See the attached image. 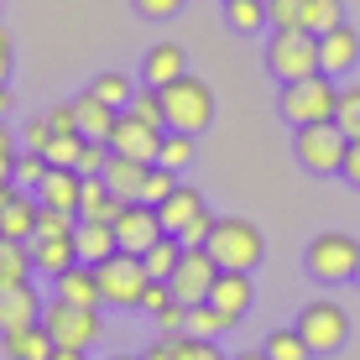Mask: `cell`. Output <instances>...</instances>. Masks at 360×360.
I'll list each match as a JSON object with an SVG mask.
<instances>
[{
  "mask_svg": "<svg viewBox=\"0 0 360 360\" xmlns=\"http://www.w3.org/2000/svg\"><path fill=\"white\" fill-rule=\"evenodd\" d=\"M37 214H42V198H37L32 188H21L6 209H0V235H6V240H32L37 235Z\"/></svg>",
  "mask_w": 360,
  "mask_h": 360,
  "instance_id": "21",
  "label": "cell"
},
{
  "mask_svg": "<svg viewBox=\"0 0 360 360\" xmlns=\"http://www.w3.org/2000/svg\"><path fill=\"white\" fill-rule=\"evenodd\" d=\"M303 27L319 32V37L345 27V0H303Z\"/></svg>",
  "mask_w": 360,
  "mask_h": 360,
  "instance_id": "31",
  "label": "cell"
},
{
  "mask_svg": "<svg viewBox=\"0 0 360 360\" xmlns=\"http://www.w3.org/2000/svg\"><path fill=\"white\" fill-rule=\"evenodd\" d=\"M193 157H198V136L193 131H162V152H157L162 167L183 172V167H193Z\"/></svg>",
  "mask_w": 360,
  "mask_h": 360,
  "instance_id": "28",
  "label": "cell"
},
{
  "mask_svg": "<svg viewBox=\"0 0 360 360\" xmlns=\"http://www.w3.org/2000/svg\"><path fill=\"white\" fill-rule=\"evenodd\" d=\"M292 152L314 178L345 172V152H350V136L340 131V120H319V126H292Z\"/></svg>",
  "mask_w": 360,
  "mask_h": 360,
  "instance_id": "3",
  "label": "cell"
},
{
  "mask_svg": "<svg viewBox=\"0 0 360 360\" xmlns=\"http://www.w3.org/2000/svg\"><path fill=\"white\" fill-rule=\"evenodd\" d=\"M172 345H178V360H230L219 355V345L209 334H172Z\"/></svg>",
  "mask_w": 360,
  "mask_h": 360,
  "instance_id": "38",
  "label": "cell"
},
{
  "mask_svg": "<svg viewBox=\"0 0 360 360\" xmlns=\"http://www.w3.org/2000/svg\"><path fill=\"white\" fill-rule=\"evenodd\" d=\"M16 178V152H0V183Z\"/></svg>",
  "mask_w": 360,
  "mask_h": 360,
  "instance_id": "52",
  "label": "cell"
},
{
  "mask_svg": "<svg viewBox=\"0 0 360 360\" xmlns=\"http://www.w3.org/2000/svg\"><path fill=\"white\" fill-rule=\"evenodd\" d=\"M16 193H21V183H16V178H6V183H0V209H6Z\"/></svg>",
  "mask_w": 360,
  "mask_h": 360,
  "instance_id": "53",
  "label": "cell"
},
{
  "mask_svg": "<svg viewBox=\"0 0 360 360\" xmlns=\"http://www.w3.org/2000/svg\"><path fill=\"white\" fill-rule=\"evenodd\" d=\"M178 262H183V240L178 235H162V240L152 245V251L141 256V266H146V277H172V271H178Z\"/></svg>",
  "mask_w": 360,
  "mask_h": 360,
  "instance_id": "29",
  "label": "cell"
},
{
  "mask_svg": "<svg viewBox=\"0 0 360 360\" xmlns=\"http://www.w3.org/2000/svg\"><path fill=\"white\" fill-rule=\"evenodd\" d=\"M162 214H157V204H141V198H131L126 209L115 214V240H120V251H131V256H146L157 240H162Z\"/></svg>",
  "mask_w": 360,
  "mask_h": 360,
  "instance_id": "12",
  "label": "cell"
},
{
  "mask_svg": "<svg viewBox=\"0 0 360 360\" xmlns=\"http://www.w3.org/2000/svg\"><path fill=\"white\" fill-rule=\"evenodd\" d=\"M219 266L214 256H209V245H183V262H178V271L167 277V288H172V297L178 303H204L209 297V288H214V277H219Z\"/></svg>",
  "mask_w": 360,
  "mask_h": 360,
  "instance_id": "11",
  "label": "cell"
},
{
  "mask_svg": "<svg viewBox=\"0 0 360 360\" xmlns=\"http://www.w3.org/2000/svg\"><path fill=\"white\" fill-rule=\"evenodd\" d=\"M131 115H141V120H152V126H162L167 131V110H162V89H152V84H141V89L131 94Z\"/></svg>",
  "mask_w": 360,
  "mask_h": 360,
  "instance_id": "34",
  "label": "cell"
},
{
  "mask_svg": "<svg viewBox=\"0 0 360 360\" xmlns=\"http://www.w3.org/2000/svg\"><path fill=\"white\" fill-rule=\"evenodd\" d=\"M355 262H360V245H355V235H345V230L314 235V240H308V251H303V266L314 271L319 282H345V277H355Z\"/></svg>",
  "mask_w": 360,
  "mask_h": 360,
  "instance_id": "7",
  "label": "cell"
},
{
  "mask_svg": "<svg viewBox=\"0 0 360 360\" xmlns=\"http://www.w3.org/2000/svg\"><path fill=\"white\" fill-rule=\"evenodd\" d=\"M319 53H324V73H329V79L350 73V68H355V58H360V37H355V27L345 21V27L324 32V37H319Z\"/></svg>",
  "mask_w": 360,
  "mask_h": 360,
  "instance_id": "20",
  "label": "cell"
},
{
  "mask_svg": "<svg viewBox=\"0 0 360 360\" xmlns=\"http://www.w3.org/2000/svg\"><path fill=\"white\" fill-rule=\"evenodd\" d=\"M277 110H282L288 126H319V120H334V110H340V84H334L329 73L292 79V84H282Z\"/></svg>",
  "mask_w": 360,
  "mask_h": 360,
  "instance_id": "2",
  "label": "cell"
},
{
  "mask_svg": "<svg viewBox=\"0 0 360 360\" xmlns=\"http://www.w3.org/2000/svg\"><path fill=\"white\" fill-rule=\"evenodd\" d=\"M183 73H188V47H178V42L146 47V58H141V84H152V89H167V84L183 79Z\"/></svg>",
  "mask_w": 360,
  "mask_h": 360,
  "instance_id": "16",
  "label": "cell"
},
{
  "mask_svg": "<svg viewBox=\"0 0 360 360\" xmlns=\"http://www.w3.org/2000/svg\"><path fill=\"white\" fill-rule=\"evenodd\" d=\"M73 105H79V131H84V136H94V141H110V131H115L120 110L110 105V99H99L94 89H84L79 99H73Z\"/></svg>",
  "mask_w": 360,
  "mask_h": 360,
  "instance_id": "23",
  "label": "cell"
},
{
  "mask_svg": "<svg viewBox=\"0 0 360 360\" xmlns=\"http://www.w3.org/2000/svg\"><path fill=\"white\" fill-rule=\"evenodd\" d=\"M334 120H340V131L360 141V84H345L340 89V110H334Z\"/></svg>",
  "mask_w": 360,
  "mask_h": 360,
  "instance_id": "37",
  "label": "cell"
},
{
  "mask_svg": "<svg viewBox=\"0 0 360 360\" xmlns=\"http://www.w3.org/2000/svg\"><path fill=\"white\" fill-rule=\"evenodd\" d=\"M141 360H178V345H172V334H162L157 345H146V355Z\"/></svg>",
  "mask_w": 360,
  "mask_h": 360,
  "instance_id": "48",
  "label": "cell"
},
{
  "mask_svg": "<svg viewBox=\"0 0 360 360\" xmlns=\"http://www.w3.org/2000/svg\"><path fill=\"white\" fill-rule=\"evenodd\" d=\"M345 178L360 188V141H350V152H345Z\"/></svg>",
  "mask_w": 360,
  "mask_h": 360,
  "instance_id": "49",
  "label": "cell"
},
{
  "mask_svg": "<svg viewBox=\"0 0 360 360\" xmlns=\"http://www.w3.org/2000/svg\"><path fill=\"white\" fill-rule=\"evenodd\" d=\"M42 324L47 334H53L58 345H79V350H89V345L99 340V308H79V303H68V297H47V308H42Z\"/></svg>",
  "mask_w": 360,
  "mask_h": 360,
  "instance_id": "10",
  "label": "cell"
},
{
  "mask_svg": "<svg viewBox=\"0 0 360 360\" xmlns=\"http://www.w3.org/2000/svg\"><path fill=\"white\" fill-rule=\"evenodd\" d=\"M6 73H11V32L0 27V84H6Z\"/></svg>",
  "mask_w": 360,
  "mask_h": 360,
  "instance_id": "50",
  "label": "cell"
},
{
  "mask_svg": "<svg viewBox=\"0 0 360 360\" xmlns=\"http://www.w3.org/2000/svg\"><path fill=\"white\" fill-rule=\"evenodd\" d=\"M53 360H84V350H79V345H58Z\"/></svg>",
  "mask_w": 360,
  "mask_h": 360,
  "instance_id": "54",
  "label": "cell"
},
{
  "mask_svg": "<svg viewBox=\"0 0 360 360\" xmlns=\"http://www.w3.org/2000/svg\"><path fill=\"white\" fill-rule=\"evenodd\" d=\"M42 297H37L32 282H16V288H0V329H21L42 319Z\"/></svg>",
  "mask_w": 360,
  "mask_h": 360,
  "instance_id": "19",
  "label": "cell"
},
{
  "mask_svg": "<svg viewBox=\"0 0 360 360\" xmlns=\"http://www.w3.org/2000/svg\"><path fill=\"white\" fill-rule=\"evenodd\" d=\"M355 282H360V262H355Z\"/></svg>",
  "mask_w": 360,
  "mask_h": 360,
  "instance_id": "58",
  "label": "cell"
},
{
  "mask_svg": "<svg viewBox=\"0 0 360 360\" xmlns=\"http://www.w3.org/2000/svg\"><path fill=\"white\" fill-rule=\"evenodd\" d=\"M47 120H53L58 136H73V131H79V105H73V99H68V105H53V110H47ZM79 136H84V131H79Z\"/></svg>",
  "mask_w": 360,
  "mask_h": 360,
  "instance_id": "45",
  "label": "cell"
},
{
  "mask_svg": "<svg viewBox=\"0 0 360 360\" xmlns=\"http://www.w3.org/2000/svg\"><path fill=\"white\" fill-rule=\"evenodd\" d=\"M146 167H152V162H141V157H120V152H115V157H110V167H105V183L131 204V198H141Z\"/></svg>",
  "mask_w": 360,
  "mask_h": 360,
  "instance_id": "26",
  "label": "cell"
},
{
  "mask_svg": "<svg viewBox=\"0 0 360 360\" xmlns=\"http://www.w3.org/2000/svg\"><path fill=\"white\" fill-rule=\"evenodd\" d=\"M47 209H68V214H79V198H84V172L79 167H47L42 188H37Z\"/></svg>",
  "mask_w": 360,
  "mask_h": 360,
  "instance_id": "18",
  "label": "cell"
},
{
  "mask_svg": "<svg viewBox=\"0 0 360 360\" xmlns=\"http://www.w3.org/2000/svg\"><path fill=\"white\" fill-rule=\"evenodd\" d=\"M53 136H58V131H53V120L42 115V120H27V131H21V141H27L32 152H47V141H53Z\"/></svg>",
  "mask_w": 360,
  "mask_h": 360,
  "instance_id": "46",
  "label": "cell"
},
{
  "mask_svg": "<svg viewBox=\"0 0 360 360\" xmlns=\"http://www.w3.org/2000/svg\"><path fill=\"white\" fill-rule=\"evenodd\" d=\"M126 209V198L105 183V172L99 178H84V198H79V219H110L115 225V214Z\"/></svg>",
  "mask_w": 360,
  "mask_h": 360,
  "instance_id": "25",
  "label": "cell"
},
{
  "mask_svg": "<svg viewBox=\"0 0 360 360\" xmlns=\"http://www.w3.org/2000/svg\"><path fill=\"white\" fill-rule=\"evenodd\" d=\"M162 110H167V131H209L214 126V89H209L204 79H193V73H183V79H172L162 89Z\"/></svg>",
  "mask_w": 360,
  "mask_h": 360,
  "instance_id": "5",
  "label": "cell"
},
{
  "mask_svg": "<svg viewBox=\"0 0 360 360\" xmlns=\"http://www.w3.org/2000/svg\"><path fill=\"white\" fill-rule=\"evenodd\" d=\"M79 152H84V136L73 131V136H53V141H47V162L53 167H79Z\"/></svg>",
  "mask_w": 360,
  "mask_h": 360,
  "instance_id": "40",
  "label": "cell"
},
{
  "mask_svg": "<svg viewBox=\"0 0 360 360\" xmlns=\"http://www.w3.org/2000/svg\"><path fill=\"white\" fill-rule=\"evenodd\" d=\"M0 350H6V360H53L58 340L37 319V324H21V329H0Z\"/></svg>",
  "mask_w": 360,
  "mask_h": 360,
  "instance_id": "15",
  "label": "cell"
},
{
  "mask_svg": "<svg viewBox=\"0 0 360 360\" xmlns=\"http://www.w3.org/2000/svg\"><path fill=\"white\" fill-rule=\"evenodd\" d=\"M110 157H115V146H110V141H94V136H84V152H79V172H84V178H99V172L110 167Z\"/></svg>",
  "mask_w": 360,
  "mask_h": 360,
  "instance_id": "39",
  "label": "cell"
},
{
  "mask_svg": "<svg viewBox=\"0 0 360 360\" xmlns=\"http://www.w3.org/2000/svg\"><path fill=\"white\" fill-rule=\"evenodd\" d=\"M99 271V288H105V303H115V308H141V292H146V266H141V256H131V251H115V256H105V262H94Z\"/></svg>",
  "mask_w": 360,
  "mask_h": 360,
  "instance_id": "8",
  "label": "cell"
},
{
  "mask_svg": "<svg viewBox=\"0 0 360 360\" xmlns=\"http://www.w3.org/2000/svg\"><path fill=\"white\" fill-rule=\"evenodd\" d=\"M110 360H141V355H110Z\"/></svg>",
  "mask_w": 360,
  "mask_h": 360,
  "instance_id": "57",
  "label": "cell"
},
{
  "mask_svg": "<svg viewBox=\"0 0 360 360\" xmlns=\"http://www.w3.org/2000/svg\"><path fill=\"white\" fill-rule=\"evenodd\" d=\"M32 240H6L0 235V288H16V282H32Z\"/></svg>",
  "mask_w": 360,
  "mask_h": 360,
  "instance_id": "27",
  "label": "cell"
},
{
  "mask_svg": "<svg viewBox=\"0 0 360 360\" xmlns=\"http://www.w3.org/2000/svg\"><path fill=\"white\" fill-rule=\"evenodd\" d=\"M230 360H271L266 350H240V355H230Z\"/></svg>",
  "mask_w": 360,
  "mask_h": 360,
  "instance_id": "56",
  "label": "cell"
},
{
  "mask_svg": "<svg viewBox=\"0 0 360 360\" xmlns=\"http://www.w3.org/2000/svg\"><path fill=\"white\" fill-rule=\"evenodd\" d=\"M225 329H230V319L219 314V308L209 303V297H204V303H193V308H188V334H209V340H219Z\"/></svg>",
  "mask_w": 360,
  "mask_h": 360,
  "instance_id": "33",
  "label": "cell"
},
{
  "mask_svg": "<svg viewBox=\"0 0 360 360\" xmlns=\"http://www.w3.org/2000/svg\"><path fill=\"white\" fill-rule=\"evenodd\" d=\"M89 89H94L99 99H110V105H115V110H120V105H131V94H136L126 73H99V79L89 84Z\"/></svg>",
  "mask_w": 360,
  "mask_h": 360,
  "instance_id": "41",
  "label": "cell"
},
{
  "mask_svg": "<svg viewBox=\"0 0 360 360\" xmlns=\"http://www.w3.org/2000/svg\"><path fill=\"white\" fill-rule=\"evenodd\" d=\"M266 21L277 27H303V0H266Z\"/></svg>",
  "mask_w": 360,
  "mask_h": 360,
  "instance_id": "43",
  "label": "cell"
},
{
  "mask_svg": "<svg viewBox=\"0 0 360 360\" xmlns=\"http://www.w3.org/2000/svg\"><path fill=\"white\" fill-rule=\"evenodd\" d=\"M47 167H53V162H47V157L42 152H32V146H21V152H16V183H21V188H42V178H47Z\"/></svg>",
  "mask_w": 360,
  "mask_h": 360,
  "instance_id": "36",
  "label": "cell"
},
{
  "mask_svg": "<svg viewBox=\"0 0 360 360\" xmlns=\"http://www.w3.org/2000/svg\"><path fill=\"white\" fill-rule=\"evenodd\" d=\"M32 262H37V271L58 277V271H68L79 262V240L73 235H32Z\"/></svg>",
  "mask_w": 360,
  "mask_h": 360,
  "instance_id": "22",
  "label": "cell"
},
{
  "mask_svg": "<svg viewBox=\"0 0 360 360\" xmlns=\"http://www.w3.org/2000/svg\"><path fill=\"white\" fill-rule=\"evenodd\" d=\"M73 240H79V262H105V256H115V251H120L115 225H110V219H79Z\"/></svg>",
  "mask_w": 360,
  "mask_h": 360,
  "instance_id": "24",
  "label": "cell"
},
{
  "mask_svg": "<svg viewBox=\"0 0 360 360\" xmlns=\"http://www.w3.org/2000/svg\"><path fill=\"white\" fill-rule=\"evenodd\" d=\"M53 292L68 297V303H79V308H99V303H105V288H99L94 262H73L68 271H58V277H53Z\"/></svg>",
  "mask_w": 360,
  "mask_h": 360,
  "instance_id": "17",
  "label": "cell"
},
{
  "mask_svg": "<svg viewBox=\"0 0 360 360\" xmlns=\"http://www.w3.org/2000/svg\"><path fill=\"white\" fill-rule=\"evenodd\" d=\"M157 329H162V334H188V303H178V297H172L162 314H157Z\"/></svg>",
  "mask_w": 360,
  "mask_h": 360,
  "instance_id": "44",
  "label": "cell"
},
{
  "mask_svg": "<svg viewBox=\"0 0 360 360\" xmlns=\"http://www.w3.org/2000/svg\"><path fill=\"white\" fill-rule=\"evenodd\" d=\"M157 214H162V230L178 235L183 245H209V230H214V214H209L204 193L188 188V183H178L162 204H157Z\"/></svg>",
  "mask_w": 360,
  "mask_h": 360,
  "instance_id": "6",
  "label": "cell"
},
{
  "mask_svg": "<svg viewBox=\"0 0 360 360\" xmlns=\"http://www.w3.org/2000/svg\"><path fill=\"white\" fill-rule=\"evenodd\" d=\"M110 146H115L120 157L157 162V152H162V126H152V120H141V115H131V110H120L115 131H110Z\"/></svg>",
  "mask_w": 360,
  "mask_h": 360,
  "instance_id": "13",
  "label": "cell"
},
{
  "mask_svg": "<svg viewBox=\"0 0 360 360\" xmlns=\"http://www.w3.org/2000/svg\"><path fill=\"white\" fill-rule=\"evenodd\" d=\"M209 256H214L225 271H256L266 256V240L262 230L251 225V219H214V230H209Z\"/></svg>",
  "mask_w": 360,
  "mask_h": 360,
  "instance_id": "4",
  "label": "cell"
},
{
  "mask_svg": "<svg viewBox=\"0 0 360 360\" xmlns=\"http://www.w3.org/2000/svg\"><path fill=\"white\" fill-rule=\"evenodd\" d=\"M266 355H271V360H308L314 350H308V340H303L297 324H292V329H271V334H266Z\"/></svg>",
  "mask_w": 360,
  "mask_h": 360,
  "instance_id": "32",
  "label": "cell"
},
{
  "mask_svg": "<svg viewBox=\"0 0 360 360\" xmlns=\"http://www.w3.org/2000/svg\"><path fill=\"white\" fill-rule=\"evenodd\" d=\"M297 334L308 340L314 355H334L345 340H350V314H345L340 303H329V297H314V303L297 314Z\"/></svg>",
  "mask_w": 360,
  "mask_h": 360,
  "instance_id": "9",
  "label": "cell"
},
{
  "mask_svg": "<svg viewBox=\"0 0 360 360\" xmlns=\"http://www.w3.org/2000/svg\"><path fill=\"white\" fill-rule=\"evenodd\" d=\"M0 152H16V131L6 126V115H0Z\"/></svg>",
  "mask_w": 360,
  "mask_h": 360,
  "instance_id": "51",
  "label": "cell"
},
{
  "mask_svg": "<svg viewBox=\"0 0 360 360\" xmlns=\"http://www.w3.org/2000/svg\"><path fill=\"white\" fill-rule=\"evenodd\" d=\"M11 105H16V99H11V89L0 84V115H11Z\"/></svg>",
  "mask_w": 360,
  "mask_h": 360,
  "instance_id": "55",
  "label": "cell"
},
{
  "mask_svg": "<svg viewBox=\"0 0 360 360\" xmlns=\"http://www.w3.org/2000/svg\"><path fill=\"white\" fill-rule=\"evenodd\" d=\"M141 16H152V21H167V16H178L183 11V0H131Z\"/></svg>",
  "mask_w": 360,
  "mask_h": 360,
  "instance_id": "47",
  "label": "cell"
},
{
  "mask_svg": "<svg viewBox=\"0 0 360 360\" xmlns=\"http://www.w3.org/2000/svg\"><path fill=\"white\" fill-rule=\"evenodd\" d=\"M178 172H172V167H162V162H152V167H146V183H141V204H162V198L172 193V188H178Z\"/></svg>",
  "mask_w": 360,
  "mask_h": 360,
  "instance_id": "35",
  "label": "cell"
},
{
  "mask_svg": "<svg viewBox=\"0 0 360 360\" xmlns=\"http://www.w3.org/2000/svg\"><path fill=\"white\" fill-rule=\"evenodd\" d=\"M266 73L277 84L308 79V73H324L319 32H308V27H277V32L266 37Z\"/></svg>",
  "mask_w": 360,
  "mask_h": 360,
  "instance_id": "1",
  "label": "cell"
},
{
  "mask_svg": "<svg viewBox=\"0 0 360 360\" xmlns=\"http://www.w3.org/2000/svg\"><path fill=\"white\" fill-rule=\"evenodd\" d=\"M79 230V214H68V209H47L42 204V214H37V235H73Z\"/></svg>",
  "mask_w": 360,
  "mask_h": 360,
  "instance_id": "42",
  "label": "cell"
},
{
  "mask_svg": "<svg viewBox=\"0 0 360 360\" xmlns=\"http://www.w3.org/2000/svg\"><path fill=\"white\" fill-rule=\"evenodd\" d=\"M251 297H256V288H251V271H219V277H214V288H209V303H214L219 314L230 319V329L240 324L245 314H251Z\"/></svg>",
  "mask_w": 360,
  "mask_h": 360,
  "instance_id": "14",
  "label": "cell"
},
{
  "mask_svg": "<svg viewBox=\"0 0 360 360\" xmlns=\"http://www.w3.org/2000/svg\"><path fill=\"white\" fill-rule=\"evenodd\" d=\"M225 21L235 32H245V37L271 27V21H266V0H225Z\"/></svg>",
  "mask_w": 360,
  "mask_h": 360,
  "instance_id": "30",
  "label": "cell"
}]
</instances>
